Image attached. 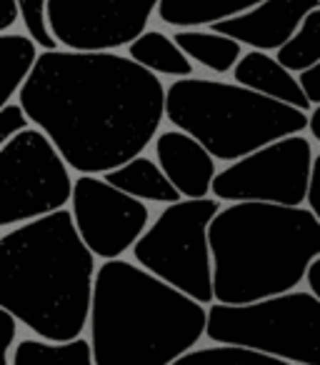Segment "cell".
<instances>
[{
    "label": "cell",
    "instance_id": "1",
    "mask_svg": "<svg viewBox=\"0 0 320 365\" xmlns=\"http://www.w3.org/2000/svg\"><path fill=\"white\" fill-rule=\"evenodd\" d=\"M168 91L160 76L115 51H43L18 93L68 165L105 175L158 138Z\"/></svg>",
    "mask_w": 320,
    "mask_h": 365
},
{
    "label": "cell",
    "instance_id": "2",
    "mask_svg": "<svg viewBox=\"0 0 320 365\" xmlns=\"http://www.w3.org/2000/svg\"><path fill=\"white\" fill-rule=\"evenodd\" d=\"M96 258L73 218L56 210L0 235V305L31 333L73 340L91 323Z\"/></svg>",
    "mask_w": 320,
    "mask_h": 365
},
{
    "label": "cell",
    "instance_id": "3",
    "mask_svg": "<svg viewBox=\"0 0 320 365\" xmlns=\"http://www.w3.org/2000/svg\"><path fill=\"white\" fill-rule=\"evenodd\" d=\"M96 365H170L208 330V308L138 263L103 260L91 308Z\"/></svg>",
    "mask_w": 320,
    "mask_h": 365
},
{
    "label": "cell",
    "instance_id": "4",
    "mask_svg": "<svg viewBox=\"0 0 320 365\" xmlns=\"http://www.w3.org/2000/svg\"><path fill=\"white\" fill-rule=\"evenodd\" d=\"M215 300L255 303L288 293L320 255V220L303 205L243 200L210 223Z\"/></svg>",
    "mask_w": 320,
    "mask_h": 365
},
{
    "label": "cell",
    "instance_id": "5",
    "mask_svg": "<svg viewBox=\"0 0 320 365\" xmlns=\"http://www.w3.org/2000/svg\"><path fill=\"white\" fill-rule=\"evenodd\" d=\"M165 118L198 138L218 160L233 163L278 138L303 133L308 110L275 101L240 83L175 78L165 98Z\"/></svg>",
    "mask_w": 320,
    "mask_h": 365
},
{
    "label": "cell",
    "instance_id": "6",
    "mask_svg": "<svg viewBox=\"0 0 320 365\" xmlns=\"http://www.w3.org/2000/svg\"><path fill=\"white\" fill-rule=\"evenodd\" d=\"M205 335L213 343L245 345L295 365H320V300L295 290L243 305L215 300Z\"/></svg>",
    "mask_w": 320,
    "mask_h": 365
},
{
    "label": "cell",
    "instance_id": "7",
    "mask_svg": "<svg viewBox=\"0 0 320 365\" xmlns=\"http://www.w3.org/2000/svg\"><path fill=\"white\" fill-rule=\"evenodd\" d=\"M218 210V198H183L168 203L133 245L135 263L203 305H213L210 223Z\"/></svg>",
    "mask_w": 320,
    "mask_h": 365
},
{
    "label": "cell",
    "instance_id": "8",
    "mask_svg": "<svg viewBox=\"0 0 320 365\" xmlns=\"http://www.w3.org/2000/svg\"><path fill=\"white\" fill-rule=\"evenodd\" d=\"M76 180L56 143L41 128H26L0 145V225L28 223L73 200Z\"/></svg>",
    "mask_w": 320,
    "mask_h": 365
},
{
    "label": "cell",
    "instance_id": "9",
    "mask_svg": "<svg viewBox=\"0 0 320 365\" xmlns=\"http://www.w3.org/2000/svg\"><path fill=\"white\" fill-rule=\"evenodd\" d=\"M313 143L300 133L278 138L233 160L215 175L213 195L225 203L303 205L313 173Z\"/></svg>",
    "mask_w": 320,
    "mask_h": 365
},
{
    "label": "cell",
    "instance_id": "10",
    "mask_svg": "<svg viewBox=\"0 0 320 365\" xmlns=\"http://www.w3.org/2000/svg\"><path fill=\"white\" fill-rule=\"evenodd\" d=\"M71 205L83 240L100 260L123 258V253L133 250L150 225L145 200L115 188L93 173H81Z\"/></svg>",
    "mask_w": 320,
    "mask_h": 365
},
{
    "label": "cell",
    "instance_id": "11",
    "mask_svg": "<svg viewBox=\"0 0 320 365\" xmlns=\"http://www.w3.org/2000/svg\"><path fill=\"white\" fill-rule=\"evenodd\" d=\"M160 0H51L48 21L61 48L115 51L148 31Z\"/></svg>",
    "mask_w": 320,
    "mask_h": 365
},
{
    "label": "cell",
    "instance_id": "12",
    "mask_svg": "<svg viewBox=\"0 0 320 365\" xmlns=\"http://www.w3.org/2000/svg\"><path fill=\"white\" fill-rule=\"evenodd\" d=\"M318 6L320 0H263L250 11L210 28L258 51H280L295 36L303 18Z\"/></svg>",
    "mask_w": 320,
    "mask_h": 365
},
{
    "label": "cell",
    "instance_id": "13",
    "mask_svg": "<svg viewBox=\"0 0 320 365\" xmlns=\"http://www.w3.org/2000/svg\"><path fill=\"white\" fill-rule=\"evenodd\" d=\"M155 155L183 198H208L218 175V158L190 133L173 128L155 138Z\"/></svg>",
    "mask_w": 320,
    "mask_h": 365
},
{
    "label": "cell",
    "instance_id": "14",
    "mask_svg": "<svg viewBox=\"0 0 320 365\" xmlns=\"http://www.w3.org/2000/svg\"><path fill=\"white\" fill-rule=\"evenodd\" d=\"M233 78L240 86H248L268 98L300 108V110L313 108V103L308 101L303 86H300V78H295V73L285 68L278 58H270L258 48L240 56L238 66L233 68Z\"/></svg>",
    "mask_w": 320,
    "mask_h": 365
},
{
    "label": "cell",
    "instance_id": "15",
    "mask_svg": "<svg viewBox=\"0 0 320 365\" xmlns=\"http://www.w3.org/2000/svg\"><path fill=\"white\" fill-rule=\"evenodd\" d=\"M108 182H113L115 188L125 190V193L135 195V198L145 200V203H178L183 195L175 188L160 163L150 160L145 155H135L133 160L123 163L120 168H113L105 175Z\"/></svg>",
    "mask_w": 320,
    "mask_h": 365
},
{
    "label": "cell",
    "instance_id": "16",
    "mask_svg": "<svg viewBox=\"0 0 320 365\" xmlns=\"http://www.w3.org/2000/svg\"><path fill=\"white\" fill-rule=\"evenodd\" d=\"M263 0H160L158 16L170 28H203L250 11Z\"/></svg>",
    "mask_w": 320,
    "mask_h": 365
},
{
    "label": "cell",
    "instance_id": "17",
    "mask_svg": "<svg viewBox=\"0 0 320 365\" xmlns=\"http://www.w3.org/2000/svg\"><path fill=\"white\" fill-rule=\"evenodd\" d=\"M175 43L188 53V58L193 63H200L208 71L213 73H230L235 66H238L240 56V46L243 43L235 41V38L225 36V33L218 31H203V28H178L175 33Z\"/></svg>",
    "mask_w": 320,
    "mask_h": 365
},
{
    "label": "cell",
    "instance_id": "18",
    "mask_svg": "<svg viewBox=\"0 0 320 365\" xmlns=\"http://www.w3.org/2000/svg\"><path fill=\"white\" fill-rule=\"evenodd\" d=\"M128 56L158 76H193V61L188 58V53L175 43V38H168L160 31H145L143 36H138L128 46Z\"/></svg>",
    "mask_w": 320,
    "mask_h": 365
},
{
    "label": "cell",
    "instance_id": "19",
    "mask_svg": "<svg viewBox=\"0 0 320 365\" xmlns=\"http://www.w3.org/2000/svg\"><path fill=\"white\" fill-rule=\"evenodd\" d=\"M13 365H96L91 340H46V338H26L16 345L11 355Z\"/></svg>",
    "mask_w": 320,
    "mask_h": 365
},
{
    "label": "cell",
    "instance_id": "20",
    "mask_svg": "<svg viewBox=\"0 0 320 365\" xmlns=\"http://www.w3.org/2000/svg\"><path fill=\"white\" fill-rule=\"evenodd\" d=\"M38 43L23 33H0V56H3V103H11L21 93L36 63L41 58Z\"/></svg>",
    "mask_w": 320,
    "mask_h": 365
},
{
    "label": "cell",
    "instance_id": "21",
    "mask_svg": "<svg viewBox=\"0 0 320 365\" xmlns=\"http://www.w3.org/2000/svg\"><path fill=\"white\" fill-rule=\"evenodd\" d=\"M170 365H295L275 355L260 353L255 348H245V345L233 343H215L208 348H193L183 353L178 360Z\"/></svg>",
    "mask_w": 320,
    "mask_h": 365
},
{
    "label": "cell",
    "instance_id": "22",
    "mask_svg": "<svg viewBox=\"0 0 320 365\" xmlns=\"http://www.w3.org/2000/svg\"><path fill=\"white\" fill-rule=\"evenodd\" d=\"M278 61L293 73H303L320 61V6L303 18L295 36L278 51Z\"/></svg>",
    "mask_w": 320,
    "mask_h": 365
},
{
    "label": "cell",
    "instance_id": "23",
    "mask_svg": "<svg viewBox=\"0 0 320 365\" xmlns=\"http://www.w3.org/2000/svg\"><path fill=\"white\" fill-rule=\"evenodd\" d=\"M48 3L51 0H18L21 6V21L26 26L28 36L43 48V51H56L61 48L58 38L51 31V21H48Z\"/></svg>",
    "mask_w": 320,
    "mask_h": 365
},
{
    "label": "cell",
    "instance_id": "24",
    "mask_svg": "<svg viewBox=\"0 0 320 365\" xmlns=\"http://www.w3.org/2000/svg\"><path fill=\"white\" fill-rule=\"evenodd\" d=\"M31 115L28 110L18 103H3V110H0V143H8L11 138H16L18 133H23L31 125Z\"/></svg>",
    "mask_w": 320,
    "mask_h": 365
},
{
    "label": "cell",
    "instance_id": "25",
    "mask_svg": "<svg viewBox=\"0 0 320 365\" xmlns=\"http://www.w3.org/2000/svg\"><path fill=\"white\" fill-rule=\"evenodd\" d=\"M300 86H303L308 101L313 103V108L320 106V61L300 73Z\"/></svg>",
    "mask_w": 320,
    "mask_h": 365
},
{
    "label": "cell",
    "instance_id": "26",
    "mask_svg": "<svg viewBox=\"0 0 320 365\" xmlns=\"http://www.w3.org/2000/svg\"><path fill=\"white\" fill-rule=\"evenodd\" d=\"M308 208L320 220V153L313 158V173H310V185H308V198H305Z\"/></svg>",
    "mask_w": 320,
    "mask_h": 365
},
{
    "label": "cell",
    "instance_id": "27",
    "mask_svg": "<svg viewBox=\"0 0 320 365\" xmlns=\"http://www.w3.org/2000/svg\"><path fill=\"white\" fill-rule=\"evenodd\" d=\"M21 18V6L18 0H0V33H8L16 21Z\"/></svg>",
    "mask_w": 320,
    "mask_h": 365
},
{
    "label": "cell",
    "instance_id": "28",
    "mask_svg": "<svg viewBox=\"0 0 320 365\" xmlns=\"http://www.w3.org/2000/svg\"><path fill=\"white\" fill-rule=\"evenodd\" d=\"M3 323H6V353L3 355H13V350H16V345H18L16 338H18V325H21V320H18L11 310L3 308Z\"/></svg>",
    "mask_w": 320,
    "mask_h": 365
},
{
    "label": "cell",
    "instance_id": "29",
    "mask_svg": "<svg viewBox=\"0 0 320 365\" xmlns=\"http://www.w3.org/2000/svg\"><path fill=\"white\" fill-rule=\"evenodd\" d=\"M305 283H308L310 293L315 295V298L320 300V255L310 263L308 273H305Z\"/></svg>",
    "mask_w": 320,
    "mask_h": 365
},
{
    "label": "cell",
    "instance_id": "30",
    "mask_svg": "<svg viewBox=\"0 0 320 365\" xmlns=\"http://www.w3.org/2000/svg\"><path fill=\"white\" fill-rule=\"evenodd\" d=\"M310 135L315 138V140L320 143V106L313 108V113H310V125H308Z\"/></svg>",
    "mask_w": 320,
    "mask_h": 365
}]
</instances>
